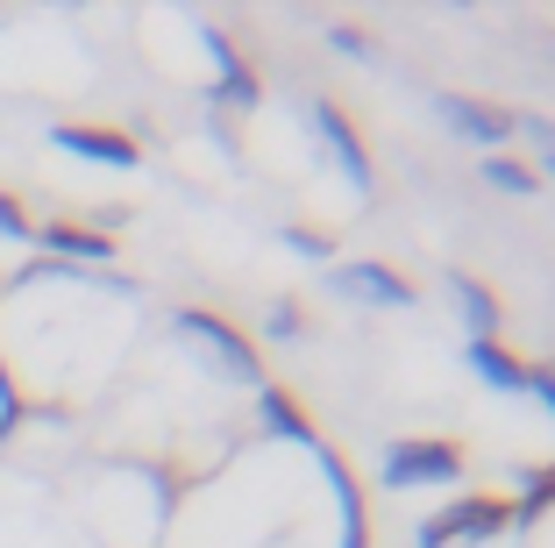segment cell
Instances as JSON below:
<instances>
[{"label": "cell", "mask_w": 555, "mask_h": 548, "mask_svg": "<svg viewBox=\"0 0 555 548\" xmlns=\"http://www.w3.org/2000/svg\"><path fill=\"white\" fill-rule=\"evenodd\" d=\"M0 235H15V242H36V228L22 221V207H15L8 193H0Z\"/></svg>", "instance_id": "4fadbf2b"}, {"label": "cell", "mask_w": 555, "mask_h": 548, "mask_svg": "<svg viewBox=\"0 0 555 548\" xmlns=\"http://www.w3.org/2000/svg\"><path fill=\"white\" fill-rule=\"evenodd\" d=\"M36 242H50L57 257H100V264L115 257V242H107V235H79V228H43Z\"/></svg>", "instance_id": "9c48e42d"}, {"label": "cell", "mask_w": 555, "mask_h": 548, "mask_svg": "<svg viewBox=\"0 0 555 548\" xmlns=\"http://www.w3.org/2000/svg\"><path fill=\"white\" fill-rule=\"evenodd\" d=\"M441 114L456 122L463 136H477V143H506L520 122L513 114H499V107H485V100H463V93H441Z\"/></svg>", "instance_id": "3957f363"}, {"label": "cell", "mask_w": 555, "mask_h": 548, "mask_svg": "<svg viewBox=\"0 0 555 548\" xmlns=\"http://www.w3.org/2000/svg\"><path fill=\"white\" fill-rule=\"evenodd\" d=\"M485 178H491V186H506V193H534V171H527V164H513V157H491Z\"/></svg>", "instance_id": "8fae6325"}, {"label": "cell", "mask_w": 555, "mask_h": 548, "mask_svg": "<svg viewBox=\"0 0 555 548\" xmlns=\"http://www.w3.org/2000/svg\"><path fill=\"white\" fill-rule=\"evenodd\" d=\"M463 307H470V321H477V342H485V335H491V321H499V307H491V292L463 278Z\"/></svg>", "instance_id": "7c38bea8"}, {"label": "cell", "mask_w": 555, "mask_h": 548, "mask_svg": "<svg viewBox=\"0 0 555 548\" xmlns=\"http://www.w3.org/2000/svg\"><path fill=\"white\" fill-rule=\"evenodd\" d=\"M548 164H555V150H548Z\"/></svg>", "instance_id": "9a60e30c"}, {"label": "cell", "mask_w": 555, "mask_h": 548, "mask_svg": "<svg viewBox=\"0 0 555 548\" xmlns=\"http://www.w3.org/2000/svg\"><path fill=\"white\" fill-rule=\"evenodd\" d=\"M456 449H449V442H399L392 456H385V484H449L456 477Z\"/></svg>", "instance_id": "6da1fadb"}, {"label": "cell", "mask_w": 555, "mask_h": 548, "mask_svg": "<svg viewBox=\"0 0 555 548\" xmlns=\"http://www.w3.org/2000/svg\"><path fill=\"white\" fill-rule=\"evenodd\" d=\"M506 520H513L506 506H491V499H470V506H456V513L427 520V527H421V548H449V541H463V534H470V541H485V534H499Z\"/></svg>", "instance_id": "7a4b0ae2"}, {"label": "cell", "mask_w": 555, "mask_h": 548, "mask_svg": "<svg viewBox=\"0 0 555 548\" xmlns=\"http://www.w3.org/2000/svg\"><path fill=\"white\" fill-rule=\"evenodd\" d=\"M335 285L357 292V300H385V307H406V300H413L406 278L385 271V264H343V271H335Z\"/></svg>", "instance_id": "277c9868"}, {"label": "cell", "mask_w": 555, "mask_h": 548, "mask_svg": "<svg viewBox=\"0 0 555 548\" xmlns=\"http://www.w3.org/2000/svg\"><path fill=\"white\" fill-rule=\"evenodd\" d=\"M57 143L79 150V157H93V164H121V171L143 157V150H135L129 136H115V129H57Z\"/></svg>", "instance_id": "8992f818"}, {"label": "cell", "mask_w": 555, "mask_h": 548, "mask_svg": "<svg viewBox=\"0 0 555 548\" xmlns=\"http://www.w3.org/2000/svg\"><path fill=\"white\" fill-rule=\"evenodd\" d=\"M313 122H321V143L335 150V157H343V171H349V178H371V157H363V143L349 136L343 114H335V107H313Z\"/></svg>", "instance_id": "52a82bcc"}, {"label": "cell", "mask_w": 555, "mask_h": 548, "mask_svg": "<svg viewBox=\"0 0 555 548\" xmlns=\"http://www.w3.org/2000/svg\"><path fill=\"white\" fill-rule=\"evenodd\" d=\"M470 364H477V378H491V385H506V392H527V371L520 364H513L506 349H499V342H470Z\"/></svg>", "instance_id": "ba28073f"}, {"label": "cell", "mask_w": 555, "mask_h": 548, "mask_svg": "<svg viewBox=\"0 0 555 548\" xmlns=\"http://www.w3.org/2000/svg\"><path fill=\"white\" fill-rule=\"evenodd\" d=\"M548 499H555V470H534V477H527V506H520V513H541Z\"/></svg>", "instance_id": "5bb4252c"}, {"label": "cell", "mask_w": 555, "mask_h": 548, "mask_svg": "<svg viewBox=\"0 0 555 548\" xmlns=\"http://www.w3.org/2000/svg\"><path fill=\"white\" fill-rule=\"evenodd\" d=\"M179 328H185V335H199V342H214V349H221V364H229L235 378H257V356L243 349V335H235L229 321H214V314H179Z\"/></svg>", "instance_id": "5b68a950"}, {"label": "cell", "mask_w": 555, "mask_h": 548, "mask_svg": "<svg viewBox=\"0 0 555 548\" xmlns=\"http://www.w3.org/2000/svg\"><path fill=\"white\" fill-rule=\"evenodd\" d=\"M263 420H271L278 435H293V442H313V428H307V420L293 413V399H278V392H271V399H263Z\"/></svg>", "instance_id": "30bf717a"}]
</instances>
